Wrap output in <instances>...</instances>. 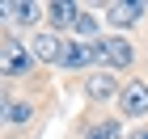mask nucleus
I'll use <instances>...</instances> for the list:
<instances>
[{"instance_id":"nucleus-1","label":"nucleus","mask_w":148,"mask_h":139,"mask_svg":"<svg viewBox=\"0 0 148 139\" xmlns=\"http://www.w3.org/2000/svg\"><path fill=\"white\" fill-rule=\"evenodd\" d=\"M34 63H38V59H34V51H30V42H21L13 30L0 34V76H4V80H13V76H30Z\"/></svg>"},{"instance_id":"nucleus-2","label":"nucleus","mask_w":148,"mask_h":139,"mask_svg":"<svg viewBox=\"0 0 148 139\" xmlns=\"http://www.w3.org/2000/svg\"><path fill=\"white\" fill-rule=\"evenodd\" d=\"M97 55H102V63L97 68H131L136 63V46L127 42V38H97Z\"/></svg>"},{"instance_id":"nucleus-3","label":"nucleus","mask_w":148,"mask_h":139,"mask_svg":"<svg viewBox=\"0 0 148 139\" xmlns=\"http://www.w3.org/2000/svg\"><path fill=\"white\" fill-rule=\"evenodd\" d=\"M114 101H119L123 118H144V114H148V84H140V80L123 84V93H119Z\"/></svg>"},{"instance_id":"nucleus-4","label":"nucleus","mask_w":148,"mask_h":139,"mask_svg":"<svg viewBox=\"0 0 148 139\" xmlns=\"http://www.w3.org/2000/svg\"><path fill=\"white\" fill-rule=\"evenodd\" d=\"M30 51H34L38 63H64L68 38H59V34H38V38H30Z\"/></svg>"},{"instance_id":"nucleus-5","label":"nucleus","mask_w":148,"mask_h":139,"mask_svg":"<svg viewBox=\"0 0 148 139\" xmlns=\"http://www.w3.org/2000/svg\"><path fill=\"white\" fill-rule=\"evenodd\" d=\"M102 13H106V21H110V25L127 30V25H136L140 17H144V4H140V0H110Z\"/></svg>"},{"instance_id":"nucleus-6","label":"nucleus","mask_w":148,"mask_h":139,"mask_svg":"<svg viewBox=\"0 0 148 139\" xmlns=\"http://www.w3.org/2000/svg\"><path fill=\"white\" fill-rule=\"evenodd\" d=\"M0 13H4V21H13V25H34L47 9L34 4V0H9V4H0Z\"/></svg>"},{"instance_id":"nucleus-7","label":"nucleus","mask_w":148,"mask_h":139,"mask_svg":"<svg viewBox=\"0 0 148 139\" xmlns=\"http://www.w3.org/2000/svg\"><path fill=\"white\" fill-rule=\"evenodd\" d=\"M93 63H102V55H97V42H68V51H64V63L59 68H93Z\"/></svg>"},{"instance_id":"nucleus-8","label":"nucleus","mask_w":148,"mask_h":139,"mask_svg":"<svg viewBox=\"0 0 148 139\" xmlns=\"http://www.w3.org/2000/svg\"><path fill=\"white\" fill-rule=\"evenodd\" d=\"M85 93H89V97H97V101H106V97H119V93H123V84L114 80V72H93L89 80H85Z\"/></svg>"},{"instance_id":"nucleus-9","label":"nucleus","mask_w":148,"mask_h":139,"mask_svg":"<svg viewBox=\"0 0 148 139\" xmlns=\"http://www.w3.org/2000/svg\"><path fill=\"white\" fill-rule=\"evenodd\" d=\"M47 17H51L55 30H72L76 17H80V4H72V0H55V4H47Z\"/></svg>"},{"instance_id":"nucleus-10","label":"nucleus","mask_w":148,"mask_h":139,"mask_svg":"<svg viewBox=\"0 0 148 139\" xmlns=\"http://www.w3.org/2000/svg\"><path fill=\"white\" fill-rule=\"evenodd\" d=\"M30 118H34V105L30 101L4 97V127H30Z\"/></svg>"},{"instance_id":"nucleus-11","label":"nucleus","mask_w":148,"mask_h":139,"mask_svg":"<svg viewBox=\"0 0 148 139\" xmlns=\"http://www.w3.org/2000/svg\"><path fill=\"white\" fill-rule=\"evenodd\" d=\"M97 21H102V17H93V13H85V9H80L76 25H72V34H80V38H93V42H97Z\"/></svg>"},{"instance_id":"nucleus-12","label":"nucleus","mask_w":148,"mask_h":139,"mask_svg":"<svg viewBox=\"0 0 148 139\" xmlns=\"http://www.w3.org/2000/svg\"><path fill=\"white\" fill-rule=\"evenodd\" d=\"M85 139H119V122H114V118H102L97 127L85 131Z\"/></svg>"},{"instance_id":"nucleus-13","label":"nucleus","mask_w":148,"mask_h":139,"mask_svg":"<svg viewBox=\"0 0 148 139\" xmlns=\"http://www.w3.org/2000/svg\"><path fill=\"white\" fill-rule=\"evenodd\" d=\"M127 139H148V127H136V131H131Z\"/></svg>"}]
</instances>
